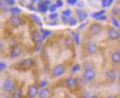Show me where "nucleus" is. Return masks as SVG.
<instances>
[{
  "instance_id": "nucleus-36",
  "label": "nucleus",
  "mask_w": 120,
  "mask_h": 98,
  "mask_svg": "<svg viewBox=\"0 0 120 98\" xmlns=\"http://www.w3.org/2000/svg\"><path fill=\"white\" fill-rule=\"evenodd\" d=\"M78 2V0H67V3L70 5H75Z\"/></svg>"
},
{
  "instance_id": "nucleus-45",
  "label": "nucleus",
  "mask_w": 120,
  "mask_h": 98,
  "mask_svg": "<svg viewBox=\"0 0 120 98\" xmlns=\"http://www.w3.org/2000/svg\"><path fill=\"white\" fill-rule=\"evenodd\" d=\"M30 1L32 2V3H34V2H38V0H30Z\"/></svg>"
},
{
  "instance_id": "nucleus-15",
  "label": "nucleus",
  "mask_w": 120,
  "mask_h": 98,
  "mask_svg": "<svg viewBox=\"0 0 120 98\" xmlns=\"http://www.w3.org/2000/svg\"><path fill=\"white\" fill-rule=\"evenodd\" d=\"M111 61L114 64H119L120 62V52H119V51H116L112 53Z\"/></svg>"
},
{
  "instance_id": "nucleus-7",
  "label": "nucleus",
  "mask_w": 120,
  "mask_h": 98,
  "mask_svg": "<svg viewBox=\"0 0 120 98\" xmlns=\"http://www.w3.org/2000/svg\"><path fill=\"white\" fill-rule=\"evenodd\" d=\"M31 38H32V40L36 44L41 43L42 40H43V39H42V36H41L40 32L37 29L34 30V31L32 32Z\"/></svg>"
},
{
  "instance_id": "nucleus-11",
  "label": "nucleus",
  "mask_w": 120,
  "mask_h": 98,
  "mask_svg": "<svg viewBox=\"0 0 120 98\" xmlns=\"http://www.w3.org/2000/svg\"><path fill=\"white\" fill-rule=\"evenodd\" d=\"M38 94V89L34 85H30L28 88L27 96L29 97H35Z\"/></svg>"
},
{
  "instance_id": "nucleus-23",
  "label": "nucleus",
  "mask_w": 120,
  "mask_h": 98,
  "mask_svg": "<svg viewBox=\"0 0 120 98\" xmlns=\"http://www.w3.org/2000/svg\"><path fill=\"white\" fill-rule=\"evenodd\" d=\"M105 13V10H100V11H98V12H95V13H94L92 14V17L96 19V18H97L98 17H99V16H100L102 15H103Z\"/></svg>"
},
{
  "instance_id": "nucleus-21",
  "label": "nucleus",
  "mask_w": 120,
  "mask_h": 98,
  "mask_svg": "<svg viewBox=\"0 0 120 98\" xmlns=\"http://www.w3.org/2000/svg\"><path fill=\"white\" fill-rule=\"evenodd\" d=\"M10 13H12V15H19L22 12V10L19 8H18V7H13V8H10Z\"/></svg>"
},
{
  "instance_id": "nucleus-18",
  "label": "nucleus",
  "mask_w": 120,
  "mask_h": 98,
  "mask_svg": "<svg viewBox=\"0 0 120 98\" xmlns=\"http://www.w3.org/2000/svg\"><path fill=\"white\" fill-rule=\"evenodd\" d=\"M39 97L40 98H47L50 97V91L47 89H43L40 91L39 92Z\"/></svg>"
},
{
  "instance_id": "nucleus-16",
  "label": "nucleus",
  "mask_w": 120,
  "mask_h": 98,
  "mask_svg": "<svg viewBox=\"0 0 120 98\" xmlns=\"http://www.w3.org/2000/svg\"><path fill=\"white\" fill-rule=\"evenodd\" d=\"M38 10L39 12H40L42 13H47V11L49 10V6L45 4L43 2V1L40 2V3L38 5Z\"/></svg>"
},
{
  "instance_id": "nucleus-32",
  "label": "nucleus",
  "mask_w": 120,
  "mask_h": 98,
  "mask_svg": "<svg viewBox=\"0 0 120 98\" xmlns=\"http://www.w3.org/2000/svg\"><path fill=\"white\" fill-rule=\"evenodd\" d=\"M101 4L103 8L109 7V1L108 0H101Z\"/></svg>"
},
{
  "instance_id": "nucleus-43",
  "label": "nucleus",
  "mask_w": 120,
  "mask_h": 98,
  "mask_svg": "<svg viewBox=\"0 0 120 98\" xmlns=\"http://www.w3.org/2000/svg\"><path fill=\"white\" fill-rule=\"evenodd\" d=\"M108 1H109V6H111L112 4V3L113 2L114 0H108Z\"/></svg>"
},
{
  "instance_id": "nucleus-30",
  "label": "nucleus",
  "mask_w": 120,
  "mask_h": 98,
  "mask_svg": "<svg viewBox=\"0 0 120 98\" xmlns=\"http://www.w3.org/2000/svg\"><path fill=\"white\" fill-rule=\"evenodd\" d=\"M71 13H72V11L70 9H67V10H65L62 12V15L64 16H67V17L70 16Z\"/></svg>"
},
{
  "instance_id": "nucleus-27",
  "label": "nucleus",
  "mask_w": 120,
  "mask_h": 98,
  "mask_svg": "<svg viewBox=\"0 0 120 98\" xmlns=\"http://www.w3.org/2000/svg\"><path fill=\"white\" fill-rule=\"evenodd\" d=\"M119 7H115V8H113L112 11H111V13L113 15H118L119 14Z\"/></svg>"
},
{
  "instance_id": "nucleus-9",
  "label": "nucleus",
  "mask_w": 120,
  "mask_h": 98,
  "mask_svg": "<svg viewBox=\"0 0 120 98\" xmlns=\"http://www.w3.org/2000/svg\"><path fill=\"white\" fill-rule=\"evenodd\" d=\"M109 38L111 40H116L119 38V32L115 28H111L109 31Z\"/></svg>"
},
{
  "instance_id": "nucleus-26",
  "label": "nucleus",
  "mask_w": 120,
  "mask_h": 98,
  "mask_svg": "<svg viewBox=\"0 0 120 98\" xmlns=\"http://www.w3.org/2000/svg\"><path fill=\"white\" fill-rule=\"evenodd\" d=\"M81 70V67L79 64H75L74 65L73 67H72V69H71V72H76L78 71H79Z\"/></svg>"
},
{
  "instance_id": "nucleus-22",
  "label": "nucleus",
  "mask_w": 120,
  "mask_h": 98,
  "mask_svg": "<svg viewBox=\"0 0 120 98\" xmlns=\"http://www.w3.org/2000/svg\"><path fill=\"white\" fill-rule=\"evenodd\" d=\"M72 34H73L74 41L76 43V45H79L80 44V34L79 33H76V32H72Z\"/></svg>"
},
{
  "instance_id": "nucleus-31",
  "label": "nucleus",
  "mask_w": 120,
  "mask_h": 98,
  "mask_svg": "<svg viewBox=\"0 0 120 98\" xmlns=\"http://www.w3.org/2000/svg\"><path fill=\"white\" fill-rule=\"evenodd\" d=\"M56 8H57V7H56V4H51L49 10V11L51 12V13H53V12H54L56 10Z\"/></svg>"
},
{
  "instance_id": "nucleus-33",
  "label": "nucleus",
  "mask_w": 120,
  "mask_h": 98,
  "mask_svg": "<svg viewBox=\"0 0 120 98\" xmlns=\"http://www.w3.org/2000/svg\"><path fill=\"white\" fill-rule=\"evenodd\" d=\"M8 5H13L15 3V0H2Z\"/></svg>"
},
{
  "instance_id": "nucleus-34",
  "label": "nucleus",
  "mask_w": 120,
  "mask_h": 98,
  "mask_svg": "<svg viewBox=\"0 0 120 98\" xmlns=\"http://www.w3.org/2000/svg\"><path fill=\"white\" fill-rule=\"evenodd\" d=\"M64 3L62 2V0H56V5L57 8H62L63 6Z\"/></svg>"
},
{
  "instance_id": "nucleus-13",
  "label": "nucleus",
  "mask_w": 120,
  "mask_h": 98,
  "mask_svg": "<svg viewBox=\"0 0 120 98\" xmlns=\"http://www.w3.org/2000/svg\"><path fill=\"white\" fill-rule=\"evenodd\" d=\"M75 13L78 15V17H79V19L81 22H83L84 21L87 17H88V14L86 13L85 11H83V10H80V9H77L75 10Z\"/></svg>"
},
{
  "instance_id": "nucleus-19",
  "label": "nucleus",
  "mask_w": 120,
  "mask_h": 98,
  "mask_svg": "<svg viewBox=\"0 0 120 98\" xmlns=\"http://www.w3.org/2000/svg\"><path fill=\"white\" fill-rule=\"evenodd\" d=\"M30 17H31L32 18V20L37 24H38L39 26H43V22H42L40 18L38 15H35V14H31V15H30Z\"/></svg>"
},
{
  "instance_id": "nucleus-42",
  "label": "nucleus",
  "mask_w": 120,
  "mask_h": 98,
  "mask_svg": "<svg viewBox=\"0 0 120 98\" xmlns=\"http://www.w3.org/2000/svg\"><path fill=\"white\" fill-rule=\"evenodd\" d=\"M3 42H2V41L0 40V51H1L2 49H3Z\"/></svg>"
},
{
  "instance_id": "nucleus-35",
  "label": "nucleus",
  "mask_w": 120,
  "mask_h": 98,
  "mask_svg": "<svg viewBox=\"0 0 120 98\" xmlns=\"http://www.w3.org/2000/svg\"><path fill=\"white\" fill-rule=\"evenodd\" d=\"M6 67H7V64H6L5 62H0V71L4 70Z\"/></svg>"
},
{
  "instance_id": "nucleus-5",
  "label": "nucleus",
  "mask_w": 120,
  "mask_h": 98,
  "mask_svg": "<svg viewBox=\"0 0 120 98\" xmlns=\"http://www.w3.org/2000/svg\"><path fill=\"white\" fill-rule=\"evenodd\" d=\"M86 51L89 54H94L98 51V45L94 42H89L86 45Z\"/></svg>"
},
{
  "instance_id": "nucleus-28",
  "label": "nucleus",
  "mask_w": 120,
  "mask_h": 98,
  "mask_svg": "<svg viewBox=\"0 0 120 98\" xmlns=\"http://www.w3.org/2000/svg\"><path fill=\"white\" fill-rule=\"evenodd\" d=\"M57 17H58V13H54V12H53V13H51L49 15V16L50 20H55V19H56V18H57Z\"/></svg>"
},
{
  "instance_id": "nucleus-17",
  "label": "nucleus",
  "mask_w": 120,
  "mask_h": 98,
  "mask_svg": "<svg viewBox=\"0 0 120 98\" xmlns=\"http://www.w3.org/2000/svg\"><path fill=\"white\" fill-rule=\"evenodd\" d=\"M12 91V97H14V98H20L22 97V90L19 88H17V89H13V90L11 91Z\"/></svg>"
},
{
  "instance_id": "nucleus-24",
  "label": "nucleus",
  "mask_w": 120,
  "mask_h": 98,
  "mask_svg": "<svg viewBox=\"0 0 120 98\" xmlns=\"http://www.w3.org/2000/svg\"><path fill=\"white\" fill-rule=\"evenodd\" d=\"M68 23L70 26H74L77 25V23H78L76 19H75L74 18H68Z\"/></svg>"
},
{
  "instance_id": "nucleus-6",
  "label": "nucleus",
  "mask_w": 120,
  "mask_h": 98,
  "mask_svg": "<svg viewBox=\"0 0 120 98\" xmlns=\"http://www.w3.org/2000/svg\"><path fill=\"white\" fill-rule=\"evenodd\" d=\"M22 53V49L18 45H13L10 49V57L15 59L20 57Z\"/></svg>"
},
{
  "instance_id": "nucleus-2",
  "label": "nucleus",
  "mask_w": 120,
  "mask_h": 98,
  "mask_svg": "<svg viewBox=\"0 0 120 98\" xmlns=\"http://www.w3.org/2000/svg\"><path fill=\"white\" fill-rule=\"evenodd\" d=\"M96 75H97L96 70L93 68V67H89L85 68L84 71H83V78L84 79V81H86L87 82H92L96 78Z\"/></svg>"
},
{
  "instance_id": "nucleus-25",
  "label": "nucleus",
  "mask_w": 120,
  "mask_h": 98,
  "mask_svg": "<svg viewBox=\"0 0 120 98\" xmlns=\"http://www.w3.org/2000/svg\"><path fill=\"white\" fill-rule=\"evenodd\" d=\"M0 8H1L2 10H3L4 11H8V4H6L4 2H3L2 0L0 1Z\"/></svg>"
},
{
  "instance_id": "nucleus-20",
  "label": "nucleus",
  "mask_w": 120,
  "mask_h": 98,
  "mask_svg": "<svg viewBox=\"0 0 120 98\" xmlns=\"http://www.w3.org/2000/svg\"><path fill=\"white\" fill-rule=\"evenodd\" d=\"M41 36H42V39L45 40L48 37H49L51 34V31L49 29H41Z\"/></svg>"
},
{
  "instance_id": "nucleus-40",
  "label": "nucleus",
  "mask_w": 120,
  "mask_h": 98,
  "mask_svg": "<svg viewBox=\"0 0 120 98\" xmlns=\"http://www.w3.org/2000/svg\"><path fill=\"white\" fill-rule=\"evenodd\" d=\"M43 2L45 4H46L47 6H49V5L51 4V2L50 0H45V1H43Z\"/></svg>"
},
{
  "instance_id": "nucleus-39",
  "label": "nucleus",
  "mask_w": 120,
  "mask_h": 98,
  "mask_svg": "<svg viewBox=\"0 0 120 98\" xmlns=\"http://www.w3.org/2000/svg\"><path fill=\"white\" fill-rule=\"evenodd\" d=\"M27 8L29 10H31V11H35L36 9L34 8V6L33 5V4H29L27 5Z\"/></svg>"
},
{
  "instance_id": "nucleus-14",
  "label": "nucleus",
  "mask_w": 120,
  "mask_h": 98,
  "mask_svg": "<svg viewBox=\"0 0 120 98\" xmlns=\"http://www.w3.org/2000/svg\"><path fill=\"white\" fill-rule=\"evenodd\" d=\"M105 77L106 78L111 82H113L116 81V72L114 70H108L105 73Z\"/></svg>"
},
{
  "instance_id": "nucleus-10",
  "label": "nucleus",
  "mask_w": 120,
  "mask_h": 98,
  "mask_svg": "<svg viewBox=\"0 0 120 98\" xmlns=\"http://www.w3.org/2000/svg\"><path fill=\"white\" fill-rule=\"evenodd\" d=\"M10 23L12 24V25L14 26H19L23 23L22 18H20L19 16L14 15H13L10 17Z\"/></svg>"
},
{
  "instance_id": "nucleus-41",
  "label": "nucleus",
  "mask_w": 120,
  "mask_h": 98,
  "mask_svg": "<svg viewBox=\"0 0 120 98\" xmlns=\"http://www.w3.org/2000/svg\"><path fill=\"white\" fill-rule=\"evenodd\" d=\"M68 18H69V17H67V16H63V17H62V20L63 21H68Z\"/></svg>"
},
{
  "instance_id": "nucleus-29",
  "label": "nucleus",
  "mask_w": 120,
  "mask_h": 98,
  "mask_svg": "<svg viewBox=\"0 0 120 98\" xmlns=\"http://www.w3.org/2000/svg\"><path fill=\"white\" fill-rule=\"evenodd\" d=\"M112 23L115 27H116L118 29L119 28V21H118V20L116 19V18H112Z\"/></svg>"
},
{
  "instance_id": "nucleus-37",
  "label": "nucleus",
  "mask_w": 120,
  "mask_h": 98,
  "mask_svg": "<svg viewBox=\"0 0 120 98\" xmlns=\"http://www.w3.org/2000/svg\"><path fill=\"white\" fill-rule=\"evenodd\" d=\"M106 19H107V17L104 15H102L96 18V20H98V21H105Z\"/></svg>"
},
{
  "instance_id": "nucleus-3",
  "label": "nucleus",
  "mask_w": 120,
  "mask_h": 98,
  "mask_svg": "<svg viewBox=\"0 0 120 98\" xmlns=\"http://www.w3.org/2000/svg\"><path fill=\"white\" fill-rule=\"evenodd\" d=\"M102 30H103V27H102V26L100 23H93L92 25L89 26V29L90 34L93 36L100 34V32H102Z\"/></svg>"
},
{
  "instance_id": "nucleus-4",
  "label": "nucleus",
  "mask_w": 120,
  "mask_h": 98,
  "mask_svg": "<svg viewBox=\"0 0 120 98\" xmlns=\"http://www.w3.org/2000/svg\"><path fill=\"white\" fill-rule=\"evenodd\" d=\"M65 71V68L64 67L62 64H58L56 65L53 69V75L54 77H59L62 76Z\"/></svg>"
},
{
  "instance_id": "nucleus-38",
  "label": "nucleus",
  "mask_w": 120,
  "mask_h": 98,
  "mask_svg": "<svg viewBox=\"0 0 120 98\" xmlns=\"http://www.w3.org/2000/svg\"><path fill=\"white\" fill-rule=\"evenodd\" d=\"M47 85H48V81H41V82H40L39 87H40V88H43V87H45V86H47Z\"/></svg>"
},
{
  "instance_id": "nucleus-44",
  "label": "nucleus",
  "mask_w": 120,
  "mask_h": 98,
  "mask_svg": "<svg viewBox=\"0 0 120 98\" xmlns=\"http://www.w3.org/2000/svg\"><path fill=\"white\" fill-rule=\"evenodd\" d=\"M76 4H78V6H79V7H81V5H83V2H82V1H81V2H80V3H78V2H77Z\"/></svg>"
},
{
  "instance_id": "nucleus-1",
  "label": "nucleus",
  "mask_w": 120,
  "mask_h": 98,
  "mask_svg": "<svg viewBox=\"0 0 120 98\" xmlns=\"http://www.w3.org/2000/svg\"><path fill=\"white\" fill-rule=\"evenodd\" d=\"M35 64V62L33 59H23L22 61L18 64L16 65V68L19 70H29L30 68H32V67Z\"/></svg>"
},
{
  "instance_id": "nucleus-12",
  "label": "nucleus",
  "mask_w": 120,
  "mask_h": 98,
  "mask_svg": "<svg viewBox=\"0 0 120 98\" xmlns=\"http://www.w3.org/2000/svg\"><path fill=\"white\" fill-rule=\"evenodd\" d=\"M65 84L68 87H70V88L75 87L78 85V80H77V78H75L74 77L68 78L65 80Z\"/></svg>"
},
{
  "instance_id": "nucleus-8",
  "label": "nucleus",
  "mask_w": 120,
  "mask_h": 98,
  "mask_svg": "<svg viewBox=\"0 0 120 98\" xmlns=\"http://www.w3.org/2000/svg\"><path fill=\"white\" fill-rule=\"evenodd\" d=\"M15 87V83L13 81L10 80V79H8L6 80L3 83V89L6 91H11Z\"/></svg>"
}]
</instances>
